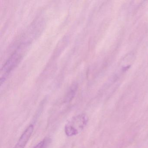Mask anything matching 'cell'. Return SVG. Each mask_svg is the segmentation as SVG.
I'll return each mask as SVG.
<instances>
[{
  "instance_id": "2",
  "label": "cell",
  "mask_w": 148,
  "mask_h": 148,
  "mask_svg": "<svg viewBox=\"0 0 148 148\" xmlns=\"http://www.w3.org/2000/svg\"><path fill=\"white\" fill-rule=\"evenodd\" d=\"M34 130V126L31 124L22 133L16 144L13 148H25L30 139Z\"/></svg>"
},
{
  "instance_id": "3",
  "label": "cell",
  "mask_w": 148,
  "mask_h": 148,
  "mask_svg": "<svg viewBox=\"0 0 148 148\" xmlns=\"http://www.w3.org/2000/svg\"><path fill=\"white\" fill-rule=\"evenodd\" d=\"M19 58V57H18V54L16 53L12 55L10 59H9V60L4 66L1 71H3V72L1 73H4V76H5L7 73H8L13 68L14 66L17 64Z\"/></svg>"
},
{
  "instance_id": "1",
  "label": "cell",
  "mask_w": 148,
  "mask_h": 148,
  "mask_svg": "<svg viewBox=\"0 0 148 148\" xmlns=\"http://www.w3.org/2000/svg\"><path fill=\"white\" fill-rule=\"evenodd\" d=\"M88 122V117L85 114L73 117L68 121L65 127L66 136L71 137L77 135L84 129Z\"/></svg>"
},
{
  "instance_id": "4",
  "label": "cell",
  "mask_w": 148,
  "mask_h": 148,
  "mask_svg": "<svg viewBox=\"0 0 148 148\" xmlns=\"http://www.w3.org/2000/svg\"><path fill=\"white\" fill-rule=\"evenodd\" d=\"M49 139L46 138L36 145L33 148H46L49 143Z\"/></svg>"
}]
</instances>
